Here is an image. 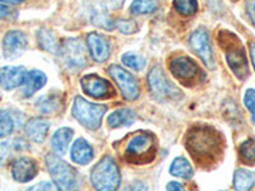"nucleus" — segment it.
I'll list each match as a JSON object with an SVG mask.
<instances>
[{"mask_svg":"<svg viewBox=\"0 0 255 191\" xmlns=\"http://www.w3.org/2000/svg\"><path fill=\"white\" fill-rule=\"evenodd\" d=\"M185 147L198 166L211 168L220 161L223 152V139L213 127L197 125L185 135Z\"/></svg>","mask_w":255,"mask_h":191,"instance_id":"1","label":"nucleus"},{"mask_svg":"<svg viewBox=\"0 0 255 191\" xmlns=\"http://www.w3.org/2000/svg\"><path fill=\"white\" fill-rule=\"evenodd\" d=\"M124 161L131 165H147L156 158V138L148 131H135L116 144Z\"/></svg>","mask_w":255,"mask_h":191,"instance_id":"2","label":"nucleus"},{"mask_svg":"<svg viewBox=\"0 0 255 191\" xmlns=\"http://www.w3.org/2000/svg\"><path fill=\"white\" fill-rule=\"evenodd\" d=\"M221 47L226 54V60L229 67L239 79H245L249 76V65L247 55L239 38L227 31H221L218 35Z\"/></svg>","mask_w":255,"mask_h":191,"instance_id":"3","label":"nucleus"},{"mask_svg":"<svg viewBox=\"0 0 255 191\" xmlns=\"http://www.w3.org/2000/svg\"><path fill=\"white\" fill-rule=\"evenodd\" d=\"M91 181L97 190L113 191L120 185V172L111 157H104L91 172Z\"/></svg>","mask_w":255,"mask_h":191,"instance_id":"4","label":"nucleus"},{"mask_svg":"<svg viewBox=\"0 0 255 191\" xmlns=\"http://www.w3.org/2000/svg\"><path fill=\"white\" fill-rule=\"evenodd\" d=\"M108 107L104 104H95L82 97H76L73 103V116L90 130H96L101 126L102 117Z\"/></svg>","mask_w":255,"mask_h":191,"instance_id":"5","label":"nucleus"},{"mask_svg":"<svg viewBox=\"0 0 255 191\" xmlns=\"http://www.w3.org/2000/svg\"><path fill=\"white\" fill-rule=\"evenodd\" d=\"M46 166L55 186L59 190H72L77 186L76 172L63 159L55 154H47Z\"/></svg>","mask_w":255,"mask_h":191,"instance_id":"6","label":"nucleus"},{"mask_svg":"<svg viewBox=\"0 0 255 191\" xmlns=\"http://www.w3.org/2000/svg\"><path fill=\"white\" fill-rule=\"evenodd\" d=\"M148 84L153 97L158 99H175L181 96V92L175 87L171 82L166 79L162 69L154 67L148 74Z\"/></svg>","mask_w":255,"mask_h":191,"instance_id":"7","label":"nucleus"},{"mask_svg":"<svg viewBox=\"0 0 255 191\" xmlns=\"http://www.w3.org/2000/svg\"><path fill=\"white\" fill-rule=\"evenodd\" d=\"M64 63L67 64L70 69L81 70L87 65V54L83 44L78 38H68L64 41L60 47Z\"/></svg>","mask_w":255,"mask_h":191,"instance_id":"8","label":"nucleus"},{"mask_svg":"<svg viewBox=\"0 0 255 191\" xmlns=\"http://www.w3.org/2000/svg\"><path fill=\"white\" fill-rule=\"evenodd\" d=\"M170 70L172 76L176 77L185 86H191L197 82L200 74L199 67L194 60L186 56H179L170 61Z\"/></svg>","mask_w":255,"mask_h":191,"instance_id":"9","label":"nucleus"},{"mask_svg":"<svg viewBox=\"0 0 255 191\" xmlns=\"http://www.w3.org/2000/svg\"><path fill=\"white\" fill-rule=\"evenodd\" d=\"M110 76L113 77L114 81L116 82L118 87L120 88L124 97L127 101H134L138 98L139 96V84L135 81L130 73L127 72L123 68L118 67V65H111L109 69Z\"/></svg>","mask_w":255,"mask_h":191,"instance_id":"10","label":"nucleus"},{"mask_svg":"<svg viewBox=\"0 0 255 191\" xmlns=\"http://www.w3.org/2000/svg\"><path fill=\"white\" fill-rule=\"evenodd\" d=\"M82 90L86 95L93 98H111L116 95L113 86L108 81L100 78L99 76H86L81 81Z\"/></svg>","mask_w":255,"mask_h":191,"instance_id":"11","label":"nucleus"},{"mask_svg":"<svg viewBox=\"0 0 255 191\" xmlns=\"http://www.w3.org/2000/svg\"><path fill=\"white\" fill-rule=\"evenodd\" d=\"M190 46L202 58V60L204 61V64H206L209 69L215 68L211 41H209V35L206 29L199 28L193 32V35L190 36Z\"/></svg>","mask_w":255,"mask_h":191,"instance_id":"12","label":"nucleus"},{"mask_svg":"<svg viewBox=\"0 0 255 191\" xmlns=\"http://www.w3.org/2000/svg\"><path fill=\"white\" fill-rule=\"evenodd\" d=\"M27 47V37L23 32L9 31L3 40V51L6 59H17Z\"/></svg>","mask_w":255,"mask_h":191,"instance_id":"13","label":"nucleus"},{"mask_svg":"<svg viewBox=\"0 0 255 191\" xmlns=\"http://www.w3.org/2000/svg\"><path fill=\"white\" fill-rule=\"evenodd\" d=\"M37 175V165L31 158H17L12 163V176L18 183H28Z\"/></svg>","mask_w":255,"mask_h":191,"instance_id":"14","label":"nucleus"},{"mask_svg":"<svg viewBox=\"0 0 255 191\" xmlns=\"http://www.w3.org/2000/svg\"><path fill=\"white\" fill-rule=\"evenodd\" d=\"M23 67H4L0 69V86L6 91L22 86L26 77Z\"/></svg>","mask_w":255,"mask_h":191,"instance_id":"15","label":"nucleus"},{"mask_svg":"<svg viewBox=\"0 0 255 191\" xmlns=\"http://www.w3.org/2000/svg\"><path fill=\"white\" fill-rule=\"evenodd\" d=\"M87 46L91 52L93 60L101 61L108 60L110 56V44L105 37H102L99 33H90L87 37Z\"/></svg>","mask_w":255,"mask_h":191,"instance_id":"16","label":"nucleus"},{"mask_svg":"<svg viewBox=\"0 0 255 191\" xmlns=\"http://www.w3.org/2000/svg\"><path fill=\"white\" fill-rule=\"evenodd\" d=\"M46 76L40 70H31L26 73L22 83V93L24 97H31L46 84Z\"/></svg>","mask_w":255,"mask_h":191,"instance_id":"17","label":"nucleus"},{"mask_svg":"<svg viewBox=\"0 0 255 191\" xmlns=\"http://www.w3.org/2000/svg\"><path fill=\"white\" fill-rule=\"evenodd\" d=\"M27 136L35 143H42L49 133V122L42 119H31L24 126Z\"/></svg>","mask_w":255,"mask_h":191,"instance_id":"18","label":"nucleus"},{"mask_svg":"<svg viewBox=\"0 0 255 191\" xmlns=\"http://www.w3.org/2000/svg\"><path fill=\"white\" fill-rule=\"evenodd\" d=\"M72 158L78 165H87L93 158V149L84 139H77L72 148Z\"/></svg>","mask_w":255,"mask_h":191,"instance_id":"19","label":"nucleus"},{"mask_svg":"<svg viewBox=\"0 0 255 191\" xmlns=\"http://www.w3.org/2000/svg\"><path fill=\"white\" fill-rule=\"evenodd\" d=\"M74 131L70 127H61L54 134L51 140V145L54 148V152L58 154H65L67 149L69 147V143L72 140Z\"/></svg>","mask_w":255,"mask_h":191,"instance_id":"20","label":"nucleus"},{"mask_svg":"<svg viewBox=\"0 0 255 191\" xmlns=\"http://www.w3.org/2000/svg\"><path fill=\"white\" fill-rule=\"evenodd\" d=\"M27 148H28V144L23 139H19V138L0 143V166L5 165L13 153L24 151Z\"/></svg>","mask_w":255,"mask_h":191,"instance_id":"21","label":"nucleus"},{"mask_svg":"<svg viewBox=\"0 0 255 191\" xmlns=\"http://www.w3.org/2000/svg\"><path fill=\"white\" fill-rule=\"evenodd\" d=\"M134 120H135V115H134L133 111L128 110V108H122V110H118L111 113L109 116L108 122L110 127H120L133 124Z\"/></svg>","mask_w":255,"mask_h":191,"instance_id":"22","label":"nucleus"},{"mask_svg":"<svg viewBox=\"0 0 255 191\" xmlns=\"http://www.w3.org/2000/svg\"><path fill=\"white\" fill-rule=\"evenodd\" d=\"M255 185V172L238 170L234 175V188L236 190H250Z\"/></svg>","mask_w":255,"mask_h":191,"instance_id":"23","label":"nucleus"},{"mask_svg":"<svg viewBox=\"0 0 255 191\" xmlns=\"http://www.w3.org/2000/svg\"><path fill=\"white\" fill-rule=\"evenodd\" d=\"M38 111L41 113H52L61 106V97L56 93H51V95L44 96L36 103Z\"/></svg>","mask_w":255,"mask_h":191,"instance_id":"24","label":"nucleus"},{"mask_svg":"<svg viewBox=\"0 0 255 191\" xmlns=\"http://www.w3.org/2000/svg\"><path fill=\"white\" fill-rule=\"evenodd\" d=\"M38 45H40L41 49L46 50V51L52 52V54H58L60 47H59L58 42H56V38L54 36L51 31L49 29H40L37 35Z\"/></svg>","mask_w":255,"mask_h":191,"instance_id":"25","label":"nucleus"},{"mask_svg":"<svg viewBox=\"0 0 255 191\" xmlns=\"http://www.w3.org/2000/svg\"><path fill=\"white\" fill-rule=\"evenodd\" d=\"M170 174H171L172 176L181 177V179H191L194 171H193L190 163H189L185 158L179 157V158H176L174 162L171 163Z\"/></svg>","mask_w":255,"mask_h":191,"instance_id":"26","label":"nucleus"},{"mask_svg":"<svg viewBox=\"0 0 255 191\" xmlns=\"http://www.w3.org/2000/svg\"><path fill=\"white\" fill-rule=\"evenodd\" d=\"M14 119L10 111L0 110V138L9 136L14 130Z\"/></svg>","mask_w":255,"mask_h":191,"instance_id":"27","label":"nucleus"},{"mask_svg":"<svg viewBox=\"0 0 255 191\" xmlns=\"http://www.w3.org/2000/svg\"><path fill=\"white\" fill-rule=\"evenodd\" d=\"M157 8H158L157 0H134L130 10L133 14H148L157 10Z\"/></svg>","mask_w":255,"mask_h":191,"instance_id":"28","label":"nucleus"},{"mask_svg":"<svg viewBox=\"0 0 255 191\" xmlns=\"http://www.w3.org/2000/svg\"><path fill=\"white\" fill-rule=\"evenodd\" d=\"M240 158L244 163L250 166H255V140L248 139L240 145L239 149Z\"/></svg>","mask_w":255,"mask_h":191,"instance_id":"29","label":"nucleus"},{"mask_svg":"<svg viewBox=\"0 0 255 191\" xmlns=\"http://www.w3.org/2000/svg\"><path fill=\"white\" fill-rule=\"evenodd\" d=\"M175 9L180 14L193 15L198 10L197 0H174Z\"/></svg>","mask_w":255,"mask_h":191,"instance_id":"30","label":"nucleus"},{"mask_svg":"<svg viewBox=\"0 0 255 191\" xmlns=\"http://www.w3.org/2000/svg\"><path fill=\"white\" fill-rule=\"evenodd\" d=\"M123 63H124L127 67L131 68V69L134 70H142L143 68L145 67L147 61H145V59L129 52V54H125V55L123 56Z\"/></svg>","mask_w":255,"mask_h":191,"instance_id":"31","label":"nucleus"},{"mask_svg":"<svg viewBox=\"0 0 255 191\" xmlns=\"http://www.w3.org/2000/svg\"><path fill=\"white\" fill-rule=\"evenodd\" d=\"M244 103L252 112L253 121L255 122V90H248L244 97Z\"/></svg>","mask_w":255,"mask_h":191,"instance_id":"32","label":"nucleus"},{"mask_svg":"<svg viewBox=\"0 0 255 191\" xmlns=\"http://www.w3.org/2000/svg\"><path fill=\"white\" fill-rule=\"evenodd\" d=\"M116 26H118V28H119L123 33H127V35L134 33V32L136 31L135 22L129 19H119L116 22Z\"/></svg>","mask_w":255,"mask_h":191,"instance_id":"33","label":"nucleus"},{"mask_svg":"<svg viewBox=\"0 0 255 191\" xmlns=\"http://www.w3.org/2000/svg\"><path fill=\"white\" fill-rule=\"evenodd\" d=\"M247 10H248V14H249L250 19H252V22L254 23V26H255V0H248Z\"/></svg>","mask_w":255,"mask_h":191,"instance_id":"34","label":"nucleus"},{"mask_svg":"<svg viewBox=\"0 0 255 191\" xmlns=\"http://www.w3.org/2000/svg\"><path fill=\"white\" fill-rule=\"evenodd\" d=\"M29 190H52V185L49 183H41L38 185L29 188Z\"/></svg>","mask_w":255,"mask_h":191,"instance_id":"35","label":"nucleus"},{"mask_svg":"<svg viewBox=\"0 0 255 191\" xmlns=\"http://www.w3.org/2000/svg\"><path fill=\"white\" fill-rule=\"evenodd\" d=\"M166 189H167V190H183L184 188L181 184L172 181V183H170L167 186H166Z\"/></svg>","mask_w":255,"mask_h":191,"instance_id":"36","label":"nucleus"},{"mask_svg":"<svg viewBox=\"0 0 255 191\" xmlns=\"http://www.w3.org/2000/svg\"><path fill=\"white\" fill-rule=\"evenodd\" d=\"M9 14V8L4 4H0V18H4Z\"/></svg>","mask_w":255,"mask_h":191,"instance_id":"37","label":"nucleus"},{"mask_svg":"<svg viewBox=\"0 0 255 191\" xmlns=\"http://www.w3.org/2000/svg\"><path fill=\"white\" fill-rule=\"evenodd\" d=\"M250 55H252L253 65H254L255 69V44H250Z\"/></svg>","mask_w":255,"mask_h":191,"instance_id":"38","label":"nucleus"},{"mask_svg":"<svg viewBox=\"0 0 255 191\" xmlns=\"http://www.w3.org/2000/svg\"><path fill=\"white\" fill-rule=\"evenodd\" d=\"M26 1V0H0V3H8V4H20Z\"/></svg>","mask_w":255,"mask_h":191,"instance_id":"39","label":"nucleus"},{"mask_svg":"<svg viewBox=\"0 0 255 191\" xmlns=\"http://www.w3.org/2000/svg\"><path fill=\"white\" fill-rule=\"evenodd\" d=\"M123 1H124V0H111V3H113L116 8H119V6L123 4Z\"/></svg>","mask_w":255,"mask_h":191,"instance_id":"40","label":"nucleus"}]
</instances>
